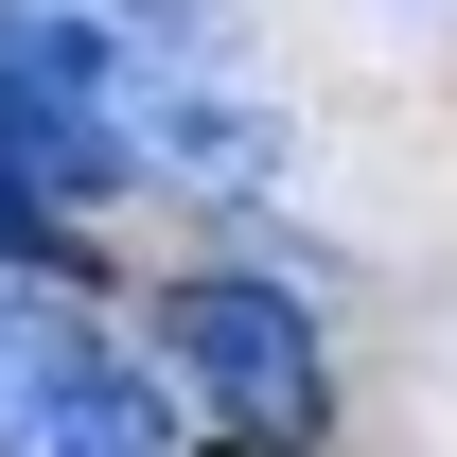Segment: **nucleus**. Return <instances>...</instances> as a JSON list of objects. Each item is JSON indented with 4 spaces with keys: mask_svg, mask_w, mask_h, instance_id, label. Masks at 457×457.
Returning a JSON list of instances; mask_svg holds the SVG:
<instances>
[{
    "mask_svg": "<svg viewBox=\"0 0 457 457\" xmlns=\"http://www.w3.org/2000/svg\"><path fill=\"white\" fill-rule=\"evenodd\" d=\"M0 457H176V422L123 335H88L71 299H0Z\"/></svg>",
    "mask_w": 457,
    "mask_h": 457,
    "instance_id": "obj_1",
    "label": "nucleus"
},
{
    "mask_svg": "<svg viewBox=\"0 0 457 457\" xmlns=\"http://www.w3.org/2000/svg\"><path fill=\"white\" fill-rule=\"evenodd\" d=\"M159 352H176V387H212L228 422H317V317H299L282 282H246V264L176 282L159 299Z\"/></svg>",
    "mask_w": 457,
    "mask_h": 457,
    "instance_id": "obj_2",
    "label": "nucleus"
},
{
    "mask_svg": "<svg viewBox=\"0 0 457 457\" xmlns=\"http://www.w3.org/2000/svg\"><path fill=\"white\" fill-rule=\"evenodd\" d=\"M0 264H71V212H54L18 159H0Z\"/></svg>",
    "mask_w": 457,
    "mask_h": 457,
    "instance_id": "obj_3",
    "label": "nucleus"
}]
</instances>
